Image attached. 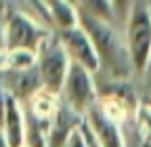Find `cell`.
Returning a JSON list of instances; mask_svg holds the SVG:
<instances>
[{
  "mask_svg": "<svg viewBox=\"0 0 151 147\" xmlns=\"http://www.w3.org/2000/svg\"><path fill=\"white\" fill-rule=\"evenodd\" d=\"M78 23L92 40V46L99 57V71H105L111 82H128L134 74L130 55L126 48L124 34L118 30V25L105 23L99 19H92L88 15L78 13Z\"/></svg>",
  "mask_w": 151,
  "mask_h": 147,
  "instance_id": "obj_1",
  "label": "cell"
},
{
  "mask_svg": "<svg viewBox=\"0 0 151 147\" xmlns=\"http://www.w3.org/2000/svg\"><path fill=\"white\" fill-rule=\"evenodd\" d=\"M124 40L134 74H147L151 59V6L134 0L124 21Z\"/></svg>",
  "mask_w": 151,
  "mask_h": 147,
  "instance_id": "obj_2",
  "label": "cell"
},
{
  "mask_svg": "<svg viewBox=\"0 0 151 147\" xmlns=\"http://www.w3.org/2000/svg\"><path fill=\"white\" fill-rule=\"evenodd\" d=\"M69 65L71 61L59 40V36H57V32H52L36 50V67L42 80V88L59 97L63 82L67 78Z\"/></svg>",
  "mask_w": 151,
  "mask_h": 147,
  "instance_id": "obj_3",
  "label": "cell"
},
{
  "mask_svg": "<svg viewBox=\"0 0 151 147\" xmlns=\"http://www.w3.org/2000/svg\"><path fill=\"white\" fill-rule=\"evenodd\" d=\"M59 101L67 105L71 112L84 118L88 114V109H92L99 103V86H97V80H94V74L71 63L67 78L63 82V88L59 93Z\"/></svg>",
  "mask_w": 151,
  "mask_h": 147,
  "instance_id": "obj_4",
  "label": "cell"
},
{
  "mask_svg": "<svg viewBox=\"0 0 151 147\" xmlns=\"http://www.w3.org/2000/svg\"><path fill=\"white\" fill-rule=\"evenodd\" d=\"M4 42L6 50H17V48H25V50H38L48 36L55 30H48L42 25L38 19H34L32 15L23 11H13L4 17Z\"/></svg>",
  "mask_w": 151,
  "mask_h": 147,
  "instance_id": "obj_5",
  "label": "cell"
},
{
  "mask_svg": "<svg viewBox=\"0 0 151 147\" xmlns=\"http://www.w3.org/2000/svg\"><path fill=\"white\" fill-rule=\"evenodd\" d=\"M59 40L67 53V57L73 65H80L84 69H88L90 74L97 76L101 65H99V57H97V50L92 46V40L88 38V34L80 27V23L76 27H69V30H61L57 32Z\"/></svg>",
  "mask_w": 151,
  "mask_h": 147,
  "instance_id": "obj_6",
  "label": "cell"
},
{
  "mask_svg": "<svg viewBox=\"0 0 151 147\" xmlns=\"http://www.w3.org/2000/svg\"><path fill=\"white\" fill-rule=\"evenodd\" d=\"M84 122L88 124L92 135L97 137V141L101 143V147H126L122 124H118L116 120H111L101 109L99 103L94 105L92 109H88V114L84 116Z\"/></svg>",
  "mask_w": 151,
  "mask_h": 147,
  "instance_id": "obj_7",
  "label": "cell"
},
{
  "mask_svg": "<svg viewBox=\"0 0 151 147\" xmlns=\"http://www.w3.org/2000/svg\"><path fill=\"white\" fill-rule=\"evenodd\" d=\"M82 116H78L76 112L67 105H63L59 101L55 114L50 116V122H48V141H46V147H63L67 143V139L80 128L82 124Z\"/></svg>",
  "mask_w": 151,
  "mask_h": 147,
  "instance_id": "obj_8",
  "label": "cell"
},
{
  "mask_svg": "<svg viewBox=\"0 0 151 147\" xmlns=\"http://www.w3.org/2000/svg\"><path fill=\"white\" fill-rule=\"evenodd\" d=\"M0 78H9L11 82H2L4 90L9 95H13L17 101H21L23 105L42 88V80H40V74H38V67L25 69V71H11L6 69L4 74H0Z\"/></svg>",
  "mask_w": 151,
  "mask_h": 147,
  "instance_id": "obj_9",
  "label": "cell"
},
{
  "mask_svg": "<svg viewBox=\"0 0 151 147\" xmlns=\"http://www.w3.org/2000/svg\"><path fill=\"white\" fill-rule=\"evenodd\" d=\"M2 133L11 147H23L25 145V105L17 101L13 95L6 93V107H4V120H2Z\"/></svg>",
  "mask_w": 151,
  "mask_h": 147,
  "instance_id": "obj_10",
  "label": "cell"
},
{
  "mask_svg": "<svg viewBox=\"0 0 151 147\" xmlns=\"http://www.w3.org/2000/svg\"><path fill=\"white\" fill-rule=\"evenodd\" d=\"M76 9H78V13L88 15L99 21H105V23L118 25V21H120L111 0H76Z\"/></svg>",
  "mask_w": 151,
  "mask_h": 147,
  "instance_id": "obj_11",
  "label": "cell"
},
{
  "mask_svg": "<svg viewBox=\"0 0 151 147\" xmlns=\"http://www.w3.org/2000/svg\"><path fill=\"white\" fill-rule=\"evenodd\" d=\"M6 65L11 71H25L36 67V53L17 48V50H6Z\"/></svg>",
  "mask_w": 151,
  "mask_h": 147,
  "instance_id": "obj_12",
  "label": "cell"
},
{
  "mask_svg": "<svg viewBox=\"0 0 151 147\" xmlns=\"http://www.w3.org/2000/svg\"><path fill=\"white\" fill-rule=\"evenodd\" d=\"M78 130H80V137H82V141H84L86 147H101V143L97 141V137L92 135V130L88 128V124H86L84 120H82V124H80Z\"/></svg>",
  "mask_w": 151,
  "mask_h": 147,
  "instance_id": "obj_13",
  "label": "cell"
},
{
  "mask_svg": "<svg viewBox=\"0 0 151 147\" xmlns=\"http://www.w3.org/2000/svg\"><path fill=\"white\" fill-rule=\"evenodd\" d=\"M111 2H113V9H116L118 19L120 21H126V17H128V13H130L134 0H111Z\"/></svg>",
  "mask_w": 151,
  "mask_h": 147,
  "instance_id": "obj_14",
  "label": "cell"
},
{
  "mask_svg": "<svg viewBox=\"0 0 151 147\" xmlns=\"http://www.w3.org/2000/svg\"><path fill=\"white\" fill-rule=\"evenodd\" d=\"M63 147H86L84 141H82V137H80V130H76V133L67 139V143H65Z\"/></svg>",
  "mask_w": 151,
  "mask_h": 147,
  "instance_id": "obj_15",
  "label": "cell"
},
{
  "mask_svg": "<svg viewBox=\"0 0 151 147\" xmlns=\"http://www.w3.org/2000/svg\"><path fill=\"white\" fill-rule=\"evenodd\" d=\"M9 69V65H6V50H0V74H4Z\"/></svg>",
  "mask_w": 151,
  "mask_h": 147,
  "instance_id": "obj_16",
  "label": "cell"
},
{
  "mask_svg": "<svg viewBox=\"0 0 151 147\" xmlns=\"http://www.w3.org/2000/svg\"><path fill=\"white\" fill-rule=\"evenodd\" d=\"M0 50H6V42H4V23L0 19Z\"/></svg>",
  "mask_w": 151,
  "mask_h": 147,
  "instance_id": "obj_17",
  "label": "cell"
},
{
  "mask_svg": "<svg viewBox=\"0 0 151 147\" xmlns=\"http://www.w3.org/2000/svg\"><path fill=\"white\" fill-rule=\"evenodd\" d=\"M0 147H11L9 141H6V137H4V133H2V128H0Z\"/></svg>",
  "mask_w": 151,
  "mask_h": 147,
  "instance_id": "obj_18",
  "label": "cell"
},
{
  "mask_svg": "<svg viewBox=\"0 0 151 147\" xmlns=\"http://www.w3.org/2000/svg\"><path fill=\"white\" fill-rule=\"evenodd\" d=\"M38 2H40V4H44V9H48V6L55 2V0H38ZM46 13H48V11H46Z\"/></svg>",
  "mask_w": 151,
  "mask_h": 147,
  "instance_id": "obj_19",
  "label": "cell"
},
{
  "mask_svg": "<svg viewBox=\"0 0 151 147\" xmlns=\"http://www.w3.org/2000/svg\"><path fill=\"white\" fill-rule=\"evenodd\" d=\"M147 74H151V59H149V67H147Z\"/></svg>",
  "mask_w": 151,
  "mask_h": 147,
  "instance_id": "obj_20",
  "label": "cell"
},
{
  "mask_svg": "<svg viewBox=\"0 0 151 147\" xmlns=\"http://www.w3.org/2000/svg\"><path fill=\"white\" fill-rule=\"evenodd\" d=\"M69 2H71V4H76V0H69Z\"/></svg>",
  "mask_w": 151,
  "mask_h": 147,
  "instance_id": "obj_21",
  "label": "cell"
}]
</instances>
